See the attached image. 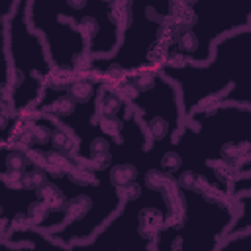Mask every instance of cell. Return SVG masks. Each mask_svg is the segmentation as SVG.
<instances>
[{
    "instance_id": "obj_1",
    "label": "cell",
    "mask_w": 251,
    "mask_h": 251,
    "mask_svg": "<svg viewBox=\"0 0 251 251\" xmlns=\"http://www.w3.org/2000/svg\"><path fill=\"white\" fill-rule=\"evenodd\" d=\"M108 178L116 188H122L129 182L139 180V171L131 163H116L108 169Z\"/></svg>"
}]
</instances>
